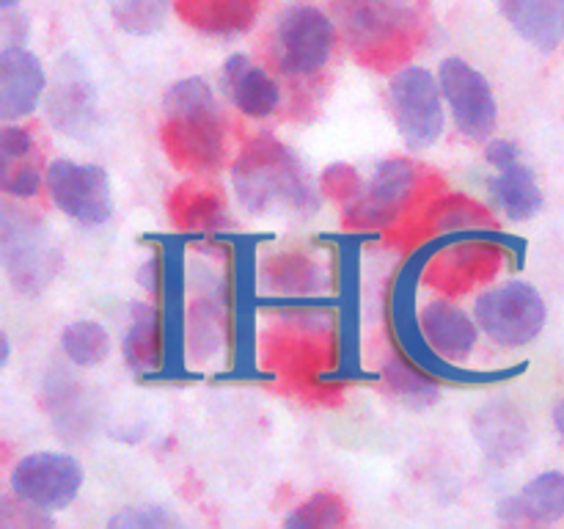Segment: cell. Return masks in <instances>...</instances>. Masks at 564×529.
I'll return each instance as SVG.
<instances>
[{
    "label": "cell",
    "instance_id": "9c48e42d",
    "mask_svg": "<svg viewBox=\"0 0 564 529\" xmlns=\"http://www.w3.org/2000/svg\"><path fill=\"white\" fill-rule=\"evenodd\" d=\"M11 496L44 512L66 510L77 499L83 468L66 452H31L11 468Z\"/></svg>",
    "mask_w": 564,
    "mask_h": 529
},
{
    "label": "cell",
    "instance_id": "ac0fdd59",
    "mask_svg": "<svg viewBox=\"0 0 564 529\" xmlns=\"http://www.w3.org/2000/svg\"><path fill=\"white\" fill-rule=\"evenodd\" d=\"M496 6L523 42L545 53L562 44L564 0H496Z\"/></svg>",
    "mask_w": 564,
    "mask_h": 529
},
{
    "label": "cell",
    "instance_id": "52a82bcc",
    "mask_svg": "<svg viewBox=\"0 0 564 529\" xmlns=\"http://www.w3.org/2000/svg\"><path fill=\"white\" fill-rule=\"evenodd\" d=\"M479 331L501 347H523L543 331L549 309L543 295L527 281H507L505 287L488 290L474 306Z\"/></svg>",
    "mask_w": 564,
    "mask_h": 529
},
{
    "label": "cell",
    "instance_id": "f546056e",
    "mask_svg": "<svg viewBox=\"0 0 564 529\" xmlns=\"http://www.w3.org/2000/svg\"><path fill=\"white\" fill-rule=\"evenodd\" d=\"M9 356H11V342L9 336L3 334V356H0V364H3V367H9Z\"/></svg>",
    "mask_w": 564,
    "mask_h": 529
},
{
    "label": "cell",
    "instance_id": "30bf717a",
    "mask_svg": "<svg viewBox=\"0 0 564 529\" xmlns=\"http://www.w3.org/2000/svg\"><path fill=\"white\" fill-rule=\"evenodd\" d=\"M441 91L452 110L457 130L474 141H485L499 125V105L482 72L463 58H446L438 72Z\"/></svg>",
    "mask_w": 564,
    "mask_h": 529
},
{
    "label": "cell",
    "instance_id": "7402d4cb",
    "mask_svg": "<svg viewBox=\"0 0 564 529\" xmlns=\"http://www.w3.org/2000/svg\"><path fill=\"white\" fill-rule=\"evenodd\" d=\"M158 312L147 303L130 309V328L124 336V358L135 373H149L158 364Z\"/></svg>",
    "mask_w": 564,
    "mask_h": 529
},
{
    "label": "cell",
    "instance_id": "4dcf8cb0",
    "mask_svg": "<svg viewBox=\"0 0 564 529\" xmlns=\"http://www.w3.org/2000/svg\"><path fill=\"white\" fill-rule=\"evenodd\" d=\"M17 3H20V0H0V6H3L6 11H11V9H14Z\"/></svg>",
    "mask_w": 564,
    "mask_h": 529
},
{
    "label": "cell",
    "instance_id": "83f0119b",
    "mask_svg": "<svg viewBox=\"0 0 564 529\" xmlns=\"http://www.w3.org/2000/svg\"><path fill=\"white\" fill-rule=\"evenodd\" d=\"M485 160H488L494 169H507V165L518 163L521 160V149L516 141H507V138H496L485 147Z\"/></svg>",
    "mask_w": 564,
    "mask_h": 529
},
{
    "label": "cell",
    "instance_id": "ba28073f",
    "mask_svg": "<svg viewBox=\"0 0 564 529\" xmlns=\"http://www.w3.org/2000/svg\"><path fill=\"white\" fill-rule=\"evenodd\" d=\"M47 193L55 207L77 226H102L113 215V193L105 169L75 160H53L47 165Z\"/></svg>",
    "mask_w": 564,
    "mask_h": 529
},
{
    "label": "cell",
    "instance_id": "603a6c76",
    "mask_svg": "<svg viewBox=\"0 0 564 529\" xmlns=\"http://www.w3.org/2000/svg\"><path fill=\"white\" fill-rule=\"evenodd\" d=\"M61 350L75 367H97L110 353V334L94 320H77L61 331Z\"/></svg>",
    "mask_w": 564,
    "mask_h": 529
},
{
    "label": "cell",
    "instance_id": "484cf974",
    "mask_svg": "<svg viewBox=\"0 0 564 529\" xmlns=\"http://www.w3.org/2000/svg\"><path fill=\"white\" fill-rule=\"evenodd\" d=\"M386 380H389L391 391L405 402H411L413 408L433 406L435 397H438V386L405 361H391L389 369H386Z\"/></svg>",
    "mask_w": 564,
    "mask_h": 529
},
{
    "label": "cell",
    "instance_id": "2e32d148",
    "mask_svg": "<svg viewBox=\"0 0 564 529\" xmlns=\"http://www.w3.org/2000/svg\"><path fill=\"white\" fill-rule=\"evenodd\" d=\"M419 325H422L424 342L430 350L438 353L441 361H463L471 356L477 345V325L468 314H463V309L452 303H427L419 314Z\"/></svg>",
    "mask_w": 564,
    "mask_h": 529
},
{
    "label": "cell",
    "instance_id": "d4e9b609",
    "mask_svg": "<svg viewBox=\"0 0 564 529\" xmlns=\"http://www.w3.org/2000/svg\"><path fill=\"white\" fill-rule=\"evenodd\" d=\"M347 521V507L341 501L339 494H330V490H319L312 499L303 501L292 516L284 518V523L290 529H328V527H341Z\"/></svg>",
    "mask_w": 564,
    "mask_h": 529
},
{
    "label": "cell",
    "instance_id": "cb8c5ba5",
    "mask_svg": "<svg viewBox=\"0 0 564 529\" xmlns=\"http://www.w3.org/2000/svg\"><path fill=\"white\" fill-rule=\"evenodd\" d=\"M171 0H108L110 17L121 31L132 36H149L160 31L169 14Z\"/></svg>",
    "mask_w": 564,
    "mask_h": 529
},
{
    "label": "cell",
    "instance_id": "8fae6325",
    "mask_svg": "<svg viewBox=\"0 0 564 529\" xmlns=\"http://www.w3.org/2000/svg\"><path fill=\"white\" fill-rule=\"evenodd\" d=\"M44 110L50 125L69 138H88L97 130L99 105L94 83L83 61L64 55L44 91Z\"/></svg>",
    "mask_w": 564,
    "mask_h": 529
},
{
    "label": "cell",
    "instance_id": "ffe728a7",
    "mask_svg": "<svg viewBox=\"0 0 564 529\" xmlns=\"http://www.w3.org/2000/svg\"><path fill=\"white\" fill-rule=\"evenodd\" d=\"M490 198L496 207L516 224L532 220L543 209V187L527 163H512L507 169H496V176L488 182Z\"/></svg>",
    "mask_w": 564,
    "mask_h": 529
},
{
    "label": "cell",
    "instance_id": "7c38bea8",
    "mask_svg": "<svg viewBox=\"0 0 564 529\" xmlns=\"http://www.w3.org/2000/svg\"><path fill=\"white\" fill-rule=\"evenodd\" d=\"M416 165L405 158H391L375 169L364 191L350 198L347 218L356 226H383L400 215L416 187Z\"/></svg>",
    "mask_w": 564,
    "mask_h": 529
},
{
    "label": "cell",
    "instance_id": "7a4b0ae2",
    "mask_svg": "<svg viewBox=\"0 0 564 529\" xmlns=\"http://www.w3.org/2000/svg\"><path fill=\"white\" fill-rule=\"evenodd\" d=\"M163 114L165 147L174 163L204 171L224 160V116L207 80L185 77L174 83L163 99Z\"/></svg>",
    "mask_w": 564,
    "mask_h": 529
},
{
    "label": "cell",
    "instance_id": "8992f818",
    "mask_svg": "<svg viewBox=\"0 0 564 529\" xmlns=\"http://www.w3.org/2000/svg\"><path fill=\"white\" fill-rule=\"evenodd\" d=\"M336 28L314 6H290L273 31V58L286 77H314L334 53Z\"/></svg>",
    "mask_w": 564,
    "mask_h": 529
},
{
    "label": "cell",
    "instance_id": "d6986e66",
    "mask_svg": "<svg viewBox=\"0 0 564 529\" xmlns=\"http://www.w3.org/2000/svg\"><path fill=\"white\" fill-rule=\"evenodd\" d=\"M42 165L25 127L6 125L0 130V185L9 196L31 198L42 187Z\"/></svg>",
    "mask_w": 564,
    "mask_h": 529
},
{
    "label": "cell",
    "instance_id": "5b68a950",
    "mask_svg": "<svg viewBox=\"0 0 564 529\" xmlns=\"http://www.w3.org/2000/svg\"><path fill=\"white\" fill-rule=\"evenodd\" d=\"M441 80L424 66H405L389 83V110L397 132L411 149H427L444 132Z\"/></svg>",
    "mask_w": 564,
    "mask_h": 529
},
{
    "label": "cell",
    "instance_id": "44dd1931",
    "mask_svg": "<svg viewBox=\"0 0 564 529\" xmlns=\"http://www.w3.org/2000/svg\"><path fill=\"white\" fill-rule=\"evenodd\" d=\"M259 0H180L191 25L209 33H237L251 25Z\"/></svg>",
    "mask_w": 564,
    "mask_h": 529
},
{
    "label": "cell",
    "instance_id": "e0dca14e",
    "mask_svg": "<svg viewBox=\"0 0 564 529\" xmlns=\"http://www.w3.org/2000/svg\"><path fill=\"white\" fill-rule=\"evenodd\" d=\"M499 518L505 523H554L564 518V474L543 472L529 479L521 494L499 501Z\"/></svg>",
    "mask_w": 564,
    "mask_h": 529
},
{
    "label": "cell",
    "instance_id": "277c9868",
    "mask_svg": "<svg viewBox=\"0 0 564 529\" xmlns=\"http://www.w3.org/2000/svg\"><path fill=\"white\" fill-rule=\"evenodd\" d=\"M0 251H3V264L11 284L25 295L47 290L61 268V251L50 240L47 226L36 215L11 207V204H3Z\"/></svg>",
    "mask_w": 564,
    "mask_h": 529
},
{
    "label": "cell",
    "instance_id": "4316f807",
    "mask_svg": "<svg viewBox=\"0 0 564 529\" xmlns=\"http://www.w3.org/2000/svg\"><path fill=\"white\" fill-rule=\"evenodd\" d=\"M108 527L116 529H169L180 527V518L169 512L160 505H141V507H124L108 518Z\"/></svg>",
    "mask_w": 564,
    "mask_h": 529
},
{
    "label": "cell",
    "instance_id": "9a60e30c",
    "mask_svg": "<svg viewBox=\"0 0 564 529\" xmlns=\"http://www.w3.org/2000/svg\"><path fill=\"white\" fill-rule=\"evenodd\" d=\"M220 88L231 99V105L251 119L273 116L281 105L279 83L242 53L226 58L220 69Z\"/></svg>",
    "mask_w": 564,
    "mask_h": 529
},
{
    "label": "cell",
    "instance_id": "f1b7e54d",
    "mask_svg": "<svg viewBox=\"0 0 564 529\" xmlns=\"http://www.w3.org/2000/svg\"><path fill=\"white\" fill-rule=\"evenodd\" d=\"M554 424H556V433H560V439L564 444V397L554 406Z\"/></svg>",
    "mask_w": 564,
    "mask_h": 529
},
{
    "label": "cell",
    "instance_id": "6da1fadb",
    "mask_svg": "<svg viewBox=\"0 0 564 529\" xmlns=\"http://www.w3.org/2000/svg\"><path fill=\"white\" fill-rule=\"evenodd\" d=\"M235 191L242 207L253 215L292 213L314 215L319 207L308 171L273 136H262L246 147L235 163Z\"/></svg>",
    "mask_w": 564,
    "mask_h": 529
},
{
    "label": "cell",
    "instance_id": "4fadbf2b",
    "mask_svg": "<svg viewBox=\"0 0 564 529\" xmlns=\"http://www.w3.org/2000/svg\"><path fill=\"white\" fill-rule=\"evenodd\" d=\"M474 439L494 466H512L527 455L532 430L521 408L505 400H490L474 413Z\"/></svg>",
    "mask_w": 564,
    "mask_h": 529
},
{
    "label": "cell",
    "instance_id": "5bb4252c",
    "mask_svg": "<svg viewBox=\"0 0 564 529\" xmlns=\"http://www.w3.org/2000/svg\"><path fill=\"white\" fill-rule=\"evenodd\" d=\"M47 91L42 61L22 44H6L0 53V116L6 121L33 114Z\"/></svg>",
    "mask_w": 564,
    "mask_h": 529
},
{
    "label": "cell",
    "instance_id": "3957f363",
    "mask_svg": "<svg viewBox=\"0 0 564 529\" xmlns=\"http://www.w3.org/2000/svg\"><path fill=\"white\" fill-rule=\"evenodd\" d=\"M350 47L369 64L411 53L427 25V0H336Z\"/></svg>",
    "mask_w": 564,
    "mask_h": 529
}]
</instances>
